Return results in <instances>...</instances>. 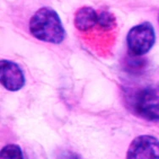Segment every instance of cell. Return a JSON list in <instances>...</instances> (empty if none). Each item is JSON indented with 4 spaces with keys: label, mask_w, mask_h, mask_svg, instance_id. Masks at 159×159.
I'll return each instance as SVG.
<instances>
[{
    "label": "cell",
    "mask_w": 159,
    "mask_h": 159,
    "mask_svg": "<svg viewBox=\"0 0 159 159\" xmlns=\"http://www.w3.org/2000/svg\"><path fill=\"white\" fill-rule=\"evenodd\" d=\"M98 25L102 31H113L117 26L116 18L113 13L107 10H101L98 13Z\"/></svg>",
    "instance_id": "7"
},
{
    "label": "cell",
    "mask_w": 159,
    "mask_h": 159,
    "mask_svg": "<svg viewBox=\"0 0 159 159\" xmlns=\"http://www.w3.org/2000/svg\"><path fill=\"white\" fill-rule=\"evenodd\" d=\"M127 107L135 116L150 122H159V83L129 90Z\"/></svg>",
    "instance_id": "1"
},
{
    "label": "cell",
    "mask_w": 159,
    "mask_h": 159,
    "mask_svg": "<svg viewBox=\"0 0 159 159\" xmlns=\"http://www.w3.org/2000/svg\"><path fill=\"white\" fill-rule=\"evenodd\" d=\"M158 20H159V16H158Z\"/></svg>",
    "instance_id": "10"
},
{
    "label": "cell",
    "mask_w": 159,
    "mask_h": 159,
    "mask_svg": "<svg viewBox=\"0 0 159 159\" xmlns=\"http://www.w3.org/2000/svg\"><path fill=\"white\" fill-rule=\"evenodd\" d=\"M126 42L130 55L136 57L145 55L155 44V29L152 23L148 21L136 25L129 31Z\"/></svg>",
    "instance_id": "3"
},
{
    "label": "cell",
    "mask_w": 159,
    "mask_h": 159,
    "mask_svg": "<svg viewBox=\"0 0 159 159\" xmlns=\"http://www.w3.org/2000/svg\"><path fill=\"white\" fill-rule=\"evenodd\" d=\"M0 159H24V157L20 146L9 144L1 149Z\"/></svg>",
    "instance_id": "8"
},
{
    "label": "cell",
    "mask_w": 159,
    "mask_h": 159,
    "mask_svg": "<svg viewBox=\"0 0 159 159\" xmlns=\"http://www.w3.org/2000/svg\"><path fill=\"white\" fill-rule=\"evenodd\" d=\"M29 30L35 38L44 43L60 44L65 38L61 19L50 7H43L36 11L29 22Z\"/></svg>",
    "instance_id": "2"
},
{
    "label": "cell",
    "mask_w": 159,
    "mask_h": 159,
    "mask_svg": "<svg viewBox=\"0 0 159 159\" xmlns=\"http://www.w3.org/2000/svg\"><path fill=\"white\" fill-rule=\"evenodd\" d=\"M98 13L92 7L83 6L75 13L74 25L77 31L88 32L98 25Z\"/></svg>",
    "instance_id": "6"
},
{
    "label": "cell",
    "mask_w": 159,
    "mask_h": 159,
    "mask_svg": "<svg viewBox=\"0 0 159 159\" xmlns=\"http://www.w3.org/2000/svg\"><path fill=\"white\" fill-rule=\"evenodd\" d=\"M57 159H82L79 154L71 152V151H64L62 152L58 156Z\"/></svg>",
    "instance_id": "9"
},
{
    "label": "cell",
    "mask_w": 159,
    "mask_h": 159,
    "mask_svg": "<svg viewBox=\"0 0 159 159\" xmlns=\"http://www.w3.org/2000/svg\"><path fill=\"white\" fill-rule=\"evenodd\" d=\"M0 81L2 86L9 92H17L25 86V79L23 71L15 62L1 59Z\"/></svg>",
    "instance_id": "5"
},
{
    "label": "cell",
    "mask_w": 159,
    "mask_h": 159,
    "mask_svg": "<svg viewBox=\"0 0 159 159\" xmlns=\"http://www.w3.org/2000/svg\"><path fill=\"white\" fill-rule=\"evenodd\" d=\"M126 159H159V140L150 135L135 137L127 150Z\"/></svg>",
    "instance_id": "4"
}]
</instances>
